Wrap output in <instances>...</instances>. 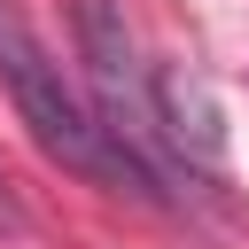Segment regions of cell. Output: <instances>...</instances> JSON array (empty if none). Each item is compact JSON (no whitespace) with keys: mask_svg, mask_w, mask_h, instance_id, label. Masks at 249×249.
<instances>
[{"mask_svg":"<svg viewBox=\"0 0 249 249\" xmlns=\"http://www.w3.org/2000/svg\"><path fill=\"white\" fill-rule=\"evenodd\" d=\"M0 78H8V101H16V117L31 124V140L54 156V163H70L78 179H101V187H124V195H140V179H132V163L109 148V124H101V109H86L78 101V86L62 78V62L31 39V23L0 0Z\"/></svg>","mask_w":249,"mask_h":249,"instance_id":"1","label":"cell"},{"mask_svg":"<svg viewBox=\"0 0 249 249\" xmlns=\"http://www.w3.org/2000/svg\"><path fill=\"white\" fill-rule=\"evenodd\" d=\"M23 226V210H16V195H8V179H0V233H16Z\"/></svg>","mask_w":249,"mask_h":249,"instance_id":"3","label":"cell"},{"mask_svg":"<svg viewBox=\"0 0 249 249\" xmlns=\"http://www.w3.org/2000/svg\"><path fill=\"white\" fill-rule=\"evenodd\" d=\"M148 109H156V124H163V140H171V156L195 171H218L226 163V117H218V93H210V78L195 70V62H156V78H148Z\"/></svg>","mask_w":249,"mask_h":249,"instance_id":"2","label":"cell"}]
</instances>
